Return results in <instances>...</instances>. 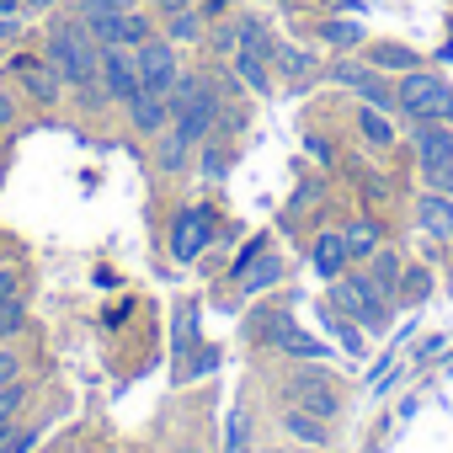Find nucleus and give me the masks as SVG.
<instances>
[{"label": "nucleus", "mask_w": 453, "mask_h": 453, "mask_svg": "<svg viewBox=\"0 0 453 453\" xmlns=\"http://www.w3.org/2000/svg\"><path fill=\"white\" fill-rule=\"evenodd\" d=\"M139 0H81V12H128Z\"/></svg>", "instance_id": "a19ab883"}, {"label": "nucleus", "mask_w": 453, "mask_h": 453, "mask_svg": "<svg viewBox=\"0 0 453 453\" xmlns=\"http://www.w3.org/2000/svg\"><path fill=\"white\" fill-rule=\"evenodd\" d=\"M421 176H426L432 192H448V197H453V160H426Z\"/></svg>", "instance_id": "2f4dec72"}, {"label": "nucleus", "mask_w": 453, "mask_h": 453, "mask_svg": "<svg viewBox=\"0 0 453 453\" xmlns=\"http://www.w3.org/2000/svg\"><path fill=\"white\" fill-rule=\"evenodd\" d=\"M43 59L65 75V86L75 91H96V70H102V43L86 33V22H54L43 33Z\"/></svg>", "instance_id": "f257e3e1"}, {"label": "nucleus", "mask_w": 453, "mask_h": 453, "mask_svg": "<svg viewBox=\"0 0 453 453\" xmlns=\"http://www.w3.org/2000/svg\"><path fill=\"white\" fill-rule=\"evenodd\" d=\"M310 262H315V273L326 278V283H336L342 273H347V241L336 235V230H326V235H315V251H310Z\"/></svg>", "instance_id": "4468645a"}, {"label": "nucleus", "mask_w": 453, "mask_h": 453, "mask_svg": "<svg viewBox=\"0 0 453 453\" xmlns=\"http://www.w3.org/2000/svg\"><path fill=\"white\" fill-rule=\"evenodd\" d=\"M278 421H283V432H288V437H299V442H310V448H326V437H331V421L310 416L304 405H288Z\"/></svg>", "instance_id": "f3484780"}, {"label": "nucleus", "mask_w": 453, "mask_h": 453, "mask_svg": "<svg viewBox=\"0 0 453 453\" xmlns=\"http://www.w3.org/2000/svg\"><path fill=\"white\" fill-rule=\"evenodd\" d=\"M192 6H197V0H155L160 17H176V12H192Z\"/></svg>", "instance_id": "37998d69"}, {"label": "nucleus", "mask_w": 453, "mask_h": 453, "mask_svg": "<svg viewBox=\"0 0 453 453\" xmlns=\"http://www.w3.org/2000/svg\"><path fill=\"white\" fill-rule=\"evenodd\" d=\"M17 437V421H0V453H6V442Z\"/></svg>", "instance_id": "49530a36"}, {"label": "nucleus", "mask_w": 453, "mask_h": 453, "mask_svg": "<svg viewBox=\"0 0 453 453\" xmlns=\"http://www.w3.org/2000/svg\"><path fill=\"white\" fill-rule=\"evenodd\" d=\"M12 294H22V273L17 267H0V304H6Z\"/></svg>", "instance_id": "4c0bfd02"}, {"label": "nucleus", "mask_w": 453, "mask_h": 453, "mask_svg": "<svg viewBox=\"0 0 453 453\" xmlns=\"http://www.w3.org/2000/svg\"><path fill=\"white\" fill-rule=\"evenodd\" d=\"M336 86H347V91H357L368 107H379V112H400V102H395V86L373 70V65H352V59H336L331 70H326Z\"/></svg>", "instance_id": "6e6552de"}, {"label": "nucleus", "mask_w": 453, "mask_h": 453, "mask_svg": "<svg viewBox=\"0 0 453 453\" xmlns=\"http://www.w3.org/2000/svg\"><path fill=\"white\" fill-rule=\"evenodd\" d=\"M171 96H155V91H139L134 102H128V123H134V134H144V139H155V134H165L171 128Z\"/></svg>", "instance_id": "9b49d317"}, {"label": "nucleus", "mask_w": 453, "mask_h": 453, "mask_svg": "<svg viewBox=\"0 0 453 453\" xmlns=\"http://www.w3.org/2000/svg\"><path fill=\"white\" fill-rule=\"evenodd\" d=\"M208 246H213V208H208V203H203V208H181V213L171 219V257L187 267V262H197Z\"/></svg>", "instance_id": "0eeeda50"}, {"label": "nucleus", "mask_w": 453, "mask_h": 453, "mask_svg": "<svg viewBox=\"0 0 453 453\" xmlns=\"http://www.w3.org/2000/svg\"><path fill=\"white\" fill-rule=\"evenodd\" d=\"M320 43L336 49V54H352V49H363V27L352 17H326L320 22Z\"/></svg>", "instance_id": "aec40b11"}, {"label": "nucleus", "mask_w": 453, "mask_h": 453, "mask_svg": "<svg viewBox=\"0 0 453 453\" xmlns=\"http://www.w3.org/2000/svg\"><path fill=\"white\" fill-rule=\"evenodd\" d=\"M416 224L432 241H453V197L448 192H421L416 197Z\"/></svg>", "instance_id": "f8f14e48"}, {"label": "nucleus", "mask_w": 453, "mask_h": 453, "mask_svg": "<svg viewBox=\"0 0 453 453\" xmlns=\"http://www.w3.org/2000/svg\"><path fill=\"white\" fill-rule=\"evenodd\" d=\"M224 171H230V150H224V144H208V139H203V176H213V181H219Z\"/></svg>", "instance_id": "473e14b6"}, {"label": "nucleus", "mask_w": 453, "mask_h": 453, "mask_svg": "<svg viewBox=\"0 0 453 453\" xmlns=\"http://www.w3.org/2000/svg\"><path fill=\"white\" fill-rule=\"evenodd\" d=\"M400 112H411V123H453V86L437 70H405L395 86Z\"/></svg>", "instance_id": "7ed1b4c3"}, {"label": "nucleus", "mask_w": 453, "mask_h": 453, "mask_svg": "<svg viewBox=\"0 0 453 453\" xmlns=\"http://www.w3.org/2000/svg\"><path fill=\"white\" fill-rule=\"evenodd\" d=\"M22 320H27V299H22V294H12L6 304H0V342L17 336V331H22Z\"/></svg>", "instance_id": "c756f323"}, {"label": "nucleus", "mask_w": 453, "mask_h": 453, "mask_svg": "<svg viewBox=\"0 0 453 453\" xmlns=\"http://www.w3.org/2000/svg\"><path fill=\"white\" fill-rule=\"evenodd\" d=\"M342 241H347V257H352V262H368V257L379 251L384 235H379V224H373V219H357L352 230H342Z\"/></svg>", "instance_id": "5701e85b"}, {"label": "nucleus", "mask_w": 453, "mask_h": 453, "mask_svg": "<svg viewBox=\"0 0 453 453\" xmlns=\"http://www.w3.org/2000/svg\"><path fill=\"white\" fill-rule=\"evenodd\" d=\"M400 273H405V262H400L395 251H373V257H368V278H373V288L389 294V299L400 294Z\"/></svg>", "instance_id": "412c9836"}, {"label": "nucleus", "mask_w": 453, "mask_h": 453, "mask_svg": "<svg viewBox=\"0 0 453 453\" xmlns=\"http://www.w3.org/2000/svg\"><path fill=\"white\" fill-rule=\"evenodd\" d=\"M165 38L176 43V49H187V43H203L208 38V17L192 6V12H176V17H165Z\"/></svg>", "instance_id": "6ab92c4d"}, {"label": "nucleus", "mask_w": 453, "mask_h": 453, "mask_svg": "<svg viewBox=\"0 0 453 453\" xmlns=\"http://www.w3.org/2000/svg\"><path fill=\"white\" fill-rule=\"evenodd\" d=\"M81 22L102 49H139L144 38H155V22L139 6H128V12H81Z\"/></svg>", "instance_id": "20e7f679"}, {"label": "nucleus", "mask_w": 453, "mask_h": 453, "mask_svg": "<svg viewBox=\"0 0 453 453\" xmlns=\"http://www.w3.org/2000/svg\"><path fill=\"white\" fill-rule=\"evenodd\" d=\"M368 65L379 75H405V70H421V54L405 43H368Z\"/></svg>", "instance_id": "dca6fc26"}, {"label": "nucleus", "mask_w": 453, "mask_h": 453, "mask_svg": "<svg viewBox=\"0 0 453 453\" xmlns=\"http://www.w3.org/2000/svg\"><path fill=\"white\" fill-rule=\"evenodd\" d=\"M235 49H257V54H278V43H273V33H267V22H257V17H241V22H235Z\"/></svg>", "instance_id": "393cba45"}, {"label": "nucleus", "mask_w": 453, "mask_h": 453, "mask_svg": "<svg viewBox=\"0 0 453 453\" xmlns=\"http://www.w3.org/2000/svg\"><path fill=\"white\" fill-rule=\"evenodd\" d=\"M326 368H331V363H326ZM326 368H304V373H294V379L283 384V395H288V400H304V395L326 389V384H331V373H326Z\"/></svg>", "instance_id": "bb28decb"}, {"label": "nucleus", "mask_w": 453, "mask_h": 453, "mask_svg": "<svg viewBox=\"0 0 453 453\" xmlns=\"http://www.w3.org/2000/svg\"><path fill=\"white\" fill-rule=\"evenodd\" d=\"M273 283H283V257H257L251 267H246V278H241V294H267Z\"/></svg>", "instance_id": "4be33fe9"}, {"label": "nucleus", "mask_w": 453, "mask_h": 453, "mask_svg": "<svg viewBox=\"0 0 453 453\" xmlns=\"http://www.w3.org/2000/svg\"><path fill=\"white\" fill-rule=\"evenodd\" d=\"M12 123H17V96L0 86V128H12Z\"/></svg>", "instance_id": "79ce46f5"}, {"label": "nucleus", "mask_w": 453, "mask_h": 453, "mask_svg": "<svg viewBox=\"0 0 453 453\" xmlns=\"http://www.w3.org/2000/svg\"><path fill=\"white\" fill-rule=\"evenodd\" d=\"M192 331H197V299H181V304H176V357H187Z\"/></svg>", "instance_id": "cd10ccee"}, {"label": "nucleus", "mask_w": 453, "mask_h": 453, "mask_svg": "<svg viewBox=\"0 0 453 453\" xmlns=\"http://www.w3.org/2000/svg\"><path fill=\"white\" fill-rule=\"evenodd\" d=\"M96 86H102V96L107 102H134L144 86H139V59H134V49H102V70H96Z\"/></svg>", "instance_id": "1a4fd4ad"}, {"label": "nucleus", "mask_w": 453, "mask_h": 453, "mask_svg": "<svg viewBox=\"0 0 453 453\" xmlns=\"http://www.w3.org/2000/svg\"><path fill=\"white\" fill-rule=\"evenodd\" d=\"M134 59H139V86H144V91H155V96H171V86L181 81L176 43H171L165 33H155V38H144V43L134 49Z\"/></svg>", "instance_id": "39448f33"}, {"label": "nucleus", "mask_w": 453, "mask_h": 453, "mask_svg": "<svg viewBox=\"0 0 453 453\" xmlns=\"http://www.w3.org/2000/svg\"><path fill=\"white\" fill-rule=\"evenodd\" d=\"M273 453H283V448H273Z\"/></svg>", "instance_id": "de8ad7c7"}, {"label": "nucleus", "mask_w": 453, "mask_h": 453, "mask_svg": "<svg viewBox=\"0 0 453 453\" xmlns=\"http://www.w3.org/2000/svg\"><path fill=\"white\" fill-rule=\"evenodd\" d=\"M54 6H59V0H27L22 17H43V12H54Z\"/></svg>", "instance_id": "a18cd8bd"}, {"label": "nucleus", "mask_w": 453, "mask_h": 453, "mask_svg": "<svg viewBox=\"0 0 453 453\" xmlns=\"http://www.w3.org/2000/svg\"><path fill=\"white\" fill-rule=\"evenodd\" d=\"M273 331H267V342L278 347V352H288V357H299V363H331V347L320 342V336H310V331H299L288 315H278V320H267Z\"/></svg>", "instance_id": "9d476101"}, {"label": "nucleus", "mask_w": 453, "mask_h": 453, "mask_svg": "<svg viewBox=\"0 0 453 453\" xmlns=\"http://www.w3.org/2000/svg\"><path fill=\"white\" fill-rule=\"evenodd\" d=\"M17 379H22V357L17 352H0V389L17 384Z\"/></svg>", "instance_id": "e433bc0d"}, {"label": "nucleus", "mask_w": 453, "mask_h": 453, "mask_svg": "<svg viewBox=\"0 0 453 453\" xmlns=\"http://www.w3.org/2000/svg\"><path fill=\"white\" fill-rule=\"evenodd\" d=\"M171 128L176 134H187L192 144H203V139H213V128H219V118H224V102H219V86L208 81V75H187L181 70V81L171 86Z\"/></svg>", "instance_id": "f03ea898"}, {"label": "nucleus", "mask_w": 453, "mask_h": 453, "mask_svg": "<svg viewBox=\"0 0 453 453\" xmlns=\"http://www.w3.org/2000/svg\"><path fill=\"white\" fill-rule=\"evenodd\" d=\"M357 134H363L368 144H379V150L395 144V123H389V112H379V107H368V102H363V112H357Z\"/></svg>", "instance_id": "b1692460"}, {"label": "nucleus", "mask_w": 453, "mask_h": 453, "mask_svg": "<svg viewBox=\"0 0 453 453\" xmlns=\"http://www.w3.org/2000/svg\"><path fill=\"white\" fill-rule=\"evenodd\" d=\"M197 144L187 139V134H176V128H165V134H155V165L165 171V176H176V171H187V155H192Z\"/></svg>", "instance_id": "a211bd4d"}, {"label": "nucleus", "mask_w": 453, "mask_h": 453, "mask_svg": "<svg viewBox=\"0 0 453 453\" xmlns=\"http://www.w3.org/2000/svg\"><path fill=\"white\" fill-rule=\"evenodd\" d=\"M421 299H426V273H421V267H405V273H400L395 304H421Z\"/></svg>", "instance_id": "7c9ffc66"}, {"label": "nucleus", "mask_w": 453, "mask_h": 453, "mask_svg": "<svg viewBox=\"0 0 453 453\" xmlns=\"http://www.w3.org/2000/svg\"><path fill=\"white\" fill-rule=\"evenodd\" d=\"M22 400H27V384H22V379L0 389V421H17V405H22Z\"/></svg>", "instance_id": "72a5a7b5"}, {"label": "nucleus", "mask_w": 453, "mask_h": 453, "mask_svg": "<svg viewBox=\"0 0 453 453\" xmlns=\"http://www.w3.org/2000/svg\"><path fill=\"white\" fill-rule=\"evenodd\" d=\"M411 150L416 160H453V123H411Z\"/></svg>", "instance_id": "ddd939ff"}, {"label": "nucleus", "mask_w": 453, "mask_h": 453, "mask_svg": "<svg viewBox=\"0 0 453 453\" xmlns=\"http://www.w3.org/2000/svg\"><path fill=\"white\" fill-rule=\"evenodd\" d=\"M33 448H38V432H33V426H27V432L17 426V437L6 442V453H33Z\"/></svg>", "instance_id": "ea45409f"}, {"label": "nucleus", "mask_w": 453, "mask_h": 453, "mask_svg": "<svg viewBox=\"0 0 453 453\" xmlns=\"http://www.w3.org/2000/svg\"><path fill=\"white\" fill-rule=\"evenodd\" d=\"M22 38V17H0V49L12 54V43Z\"/></svg>", "instance_id": "58836bf2"}, {"label": "nucleus", "mask_w": 453, "mask_h": 453, "mask_svg": "<svg viewBox=\"0 0 453 453\" xmlns=\"http://www.w3.org/2000/svg\"><path fill=\"white\" fill-rule=\"evenodd\" d=\"M6 70H12V81H17L33 102H43V107H54V102L65 96V75H59L43 54H6Z\"/></svg>", "instance_id": "423d86ee"}, {"label": "nucleus", "mask_w": 453, "mask_h": 453, "mask_svg": "<svg viewBox=\"0 0 453 453\" xmlns=\"http://www.w3.org/2000/svg\"><path fill=\"white\" fill-rule=\"evenodd\" d=\"M230 70H235V81H246L251 91H273V54L235 49V54H230Z\"/></svg>", "instance_id": "2eb2a0df"}, {"label": "nucleus", "mask_w": 453, "mask_h": 453, "mask_svg": "<svg viewBox=\"0 0 453 453\" xmlns=\"http://www.w3.org/2000/svg\"><path fill=\"white\" fill-rule=\"evenodd\" d=\"M224 448H230V453H246V416H241V411L230 416V437H224Z\"/></svg>", "instance_id": "c9c22d12"}, {"label": "nucleus", "mask_w": 453, "mask_h": 453, "mask_svg": "<svg viewBox=\"0 0 453 453\" xmlns=\"http://www.w3.org/2000/svg\"><path fill=\"white\" fill-rule=\"evenodd\" d=\"M437 347H442V342H437V336H426V342H421V347H416V352H411V363H426V357H432V352H437Z\"/></svg>", "instance_id": "c03bdc74"}, {"label": "nucleus", "mask_w": 453, "mask_h": 453, "mask_svg": "<svg viewBox=\"0 0 453 453\" xmlns=\"http://www.w3.org/2000/svg\"><path fill=\"white\" fill-rule=\"evenodd\" d=\"M273 65L288 75V81H304L310 70H315V59L304 54V49H294V43H278V54H273Z\"/></svg>", "instance_id": "a878e982"}, {"label": "nucleus", "mask_w": 453, "mask_h": 453, "mask_svg": "<svg viewBox=\"0 0 453 453\" xmlns=\"http://www.w3.org/2000/svg\"><path fill=\"white\" fill-rule=\"evenodd\" d=\"M262 251H267V241H251V246H246V251H241V257H235V267H230V278H235V283H241V278H246V267H251V262H257V257H262Z\"/></svg>", "instance_id": "f704fd0d"}, {"label": "nucleus", "mask_w": 453, "mask_h": 453, "mask_svg": "<svg viewBox=\"0 0 453 453\" xmlns=\"http://www.w3.org/2000/svg\"><path fill=\"white\" fill-rule=\"evenodd\" d=\"M294 405H304L310 416H320V421H331V416L342 411V395H336V384H326V389H315V395H304V400H294Z\"/></svg>", "instance_id": "c85d7f7f"}]
</instances>
